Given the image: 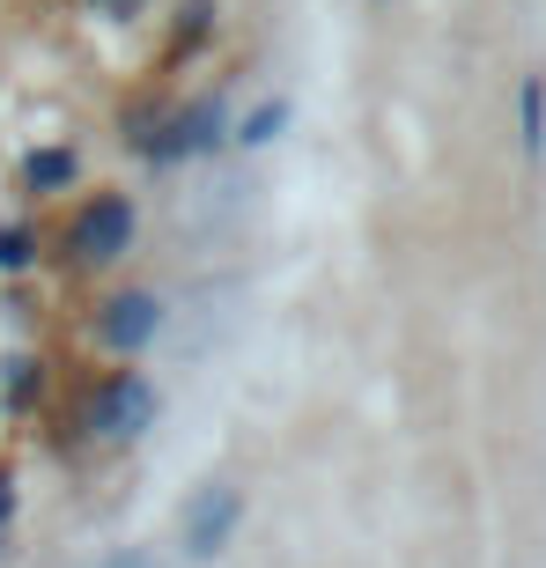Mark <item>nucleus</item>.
<instances>
[{"label":"nucleus","mask_w":546,"mask_h":568,"mask_svg":"<svg viewBox=\"0 0 546 568\" xmlns=\"http://www.w3.org/2000/svg\"><path fill=\"white\" fill-rule=\"evenodd\" d=\"M222 141H230V111H222V97H192V104L141 111V119H133V148H141L155 170L200 163V155H214Z\"/></svg>","instance_id":"obj_1"},{"label":"nucleus","mask_w":546,"mask_h":568,"mask_svg":"<svg viewBox=\"0 0 546 568\" xmlns=\"http://www.w3.org/2000/svg\"><path fill=\"white\" fill-rule=\"evenodd\" d=\"M133 230H141V207H133L127 192H89L82 207L67 214V258L74 266H119L133 252Z\"/></svg>","instance_id":"obj_2"},{"label":"nucleus","mask_w":546,"mask_h":568,"mask_svg":"<svg viewBox=\"0 0 546 568\" xmlns=\"http://www.w3.org/2000/svg\"><path fill=\"white\" fill-rule=\"evenodd\" d=\"M155 414H163V392H155L141 369H111V377L89 392L82 428H89V436H104V443H133V436L155 428Z\"/></svg>","instance_id":"obj_3"},{"label":"nucleus","mask_w":546,"mask_h":568,"mask_svg":"<svg viewBox=\"0 0 546 568\" xmlns=\"http://www.w3.org/2000/svg\"><path fill=\"white\" fill-rule=\"evenodd\" d=\"M236 525H244V495H236V487H222V480L200 487V495L185 503V517H178V531H185V554H192V561H214V554L236 539Z\"/></svg>","instance_id":"obj_4"},{"label":"nucleus","mask_w":546,"mask_h":568,"mask_svg":"<svg viewBox=\"0 0 546 568\" xmlns=\"http://www.w3.org/2000/svg\"><path fill=\"white\" fill-rule=\"evenodd\" d=\"M163 333V303L148 288H127V295H104V317H97V339H104L111 355L127 362V355H141L148 339Z\"/></svg>","instance_id":"obj_5"},{"label":"nucleus","mask_w":546,"mask_h":568,"mask_svg":"<svg viewBox=\"0 0 546 568\" xmlns=\"http://www.w3.org/2000/svg\"><path fill=\"white\" fill-rule=\"evenodd\" d=\"M82 178V148L74 141H44L22 155V192H38V200H52V192H67Z\"/></svg>","instance_id":"obj_6"},{"label":"nucleus","mask_w":546,"mask_h":568,"mask_svg":"<svg viewBox=\"0 0 546 568\" xmlns=\"http://www.w3.org/2000/svg\"><path fill=\"white\" fill-rule=\"evenodd\" d=\"M208 38H214V0H185L178 22H170V60H192Z\"/></svg>","instance_id":"obj_7"},{"label":"nucleus","mask_w":546,"mask_h":568,"mask_svg":"<svg viewBox=\"0 0 546 568\" xmlns=\"http://www.w3.org/2000/svg\"><path fill=\"white\" fill-rule=\"evenodd\" d=\"M38 392H44V362H8V377H0V406H8V414H30V406H38Z\"/></svg>","instance_id":"obj_8"},{"label":"nucleus","mask_w":546,"mask_h":568,"mask_svg":"<svg viewBox=\"0 0 546 568\" xmlns=\"http://www.w3.org/2000/svg\"><path fill=\"white\" fill-rule=\"evenodd\" d=\"M517 119H525V155H546V82L539 74H525V89H517Z\"/></svg>","instance_id":"obj_9"},{"label":"nucleus","mask_w":546,"mask_h":568,"mask_svg":"<svg viewBox=\"0 0 546 568\" xmlns=\"http://www.w3.org/2000/svg\"><path fill=\"white\" fill-rule=\"evenodd\" d=\"M281 126H289V97H266V104H259L252 119H244V126L230 133V141H236V148H266Z\"/></svg>","instance_id":"obj_10"},{"label":"nucleus","mask_w":546,"mask_h":568,"mask_svg":"<svg viewBox=\"0 0 546 568\" xmlns=\"http://www.w3.org/2000/svg\"><path fill=\"white\" fill-rule=\"evenodd\" d=\"M38 266V236L22 222H0V274H30Z\"/></svg>","instance_id":"obj_11"},{"label":"nucleus","mask_w":546,"mask_h":568,"mask_svg":"<svg viewBox=\"0 0 546 568\" xmlns=\"http://www.w3.org/2000/svg\"><path fill=\"white\" fill-rule=\"evenodd\" d=\"M97 22H141L148 16V0H82Z\"/></svg>","instance_id":"obj_12"},{"label":"nucleus","mask_w":546,"mask_h":568,"mask_svg":"<svg viewBox=\"0 0 546 568\" xmlns=\"http://www.w3.org/2000/svg\"><path fill=\"white\" fill-rule=\"evenodd\" d=\"M8 525H16V473L0 465V547H8Z\"/></svg>","instance_id":"obj_13"}]
</instances>
